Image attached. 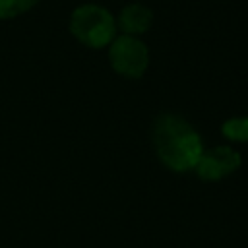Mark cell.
<instances>
[{
  "label": "cell",
  "mask_w": 248,
  "mask_h": 248,
  "mask_svg": "<svg viewBox=\"0 0 248 248\" xmlns=\"http://www.w3.org/2000/svg\"><path fill=\"white\" fill-rule=\"evenodd\" d=\"M153 145L159 159L176 172L196 169L203 145L200 134L178 114H161L153 124Z\"/></svg>",
  "instance_id": "obj_1"
},
{
  "label": "cell",
  "mask_w": 248,
  "mask_h": 248,
  "mask_svg": "<svg viewBox=\"0 0 248 248\" xmlns=\"http://www.w3.org/2000/svg\"><path fill=\"white\" fill-rule=\"evenodd\" d=\"M70 31L81 45L101 48L116 39V21L107 8L85 4L72 12Z\"/></svg>",
  "instance_id": "obj_2"
},
{
  "label": "cell",
  "mask_w": 248,
  "mask_h": 248,
  "mask_svg": "<svg viewBox=\"0 0 248 248\" xmlns=\"http://www.w3.org/2000/svg\"><path fill=\"white\" fill-rule=\"evenodd\" d=\"M110 66L116 74L124 78H141L149 64V52L147 46L138 39L130 35H120L110 43L108 50Z\"/></svg>",
  "instance_id": "obj_3"
},
{
  "label": "cell",
  "mask_w": 248,
  "mask_h": 248,
  "mask_svg": "<svg viewBox=\"0 0 248 248\" xmlns=\"http://www.w3.org/2000/svg\"><path fill=\"white\" fill-rule=\"evenodd\" d=\"M240 167V155L232 147L217 145L202 153L196 172L202 180H221Z\"/></svg>",
  "instance_id": "obj_4"
},
{
  "label": "cell",
  "mask_w": 248,
  "mask_h": 248,
  "mask_svg": "<svg viewBox=\"0 0 248 248\" xmlns=\"http://www.w3.org/2000/svg\"><path fill=\"white\" fill-rule=\"evenodd\" d=\"M151 21H153L151 10L141 4H128L126 8H122L118 16L120 29L124 31V35H130V37H138L145 33L151 27Z\"/></svg>",
  "instance_id": "obj_5"
},
{
  "label": "cell",
  "mask_w": 248,
  "mask_h": 248,
  "mask_svg": "<svg viewBox=\"0 0 248 248\" xmlns=\"http://www.w3.org/2000/svg\"><path fill=\"white\" fill-rule=\"evenodd\" d=\"M221 132L231 141H248V116H234L223 122Z\"/></svg>",
  "instance_id": "obj_6"
},
{
  "label": "cell",
  "mask_w": 248,
  "mask_h": 248,
  "mask_svg": "<svg viewBox=\"0 0 248 248\" xmlns=\"http://www.w3.org/2000/svg\"><path fill=\"white\" fill-rule=\"evenodd\" d=\"M39 0H0V19L16 17L27 10H31Z\"/></svg>",
  "instance_id": "obj_7"
}]
</instances>
